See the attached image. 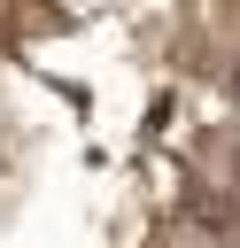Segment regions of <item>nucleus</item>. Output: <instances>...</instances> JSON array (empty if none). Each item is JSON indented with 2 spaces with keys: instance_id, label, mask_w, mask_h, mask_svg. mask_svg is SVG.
I'll use <instances>...</instances> for the list:
<instances>
[{
  "instance_id": "obj_1",
  "label": "nucleus",
  "mask_w": 240,
  "mask_h": 248,
  "mask_svg": "<svg viewBox=\"0 0 240 248\" xmlns=\"http://www.w3.org/2000/svg\"><path fill=\"white\" fill-rule=\"evenodd\" d=\"M232 93H240V70H232Z\"/></svg>"
}]
</instances>
